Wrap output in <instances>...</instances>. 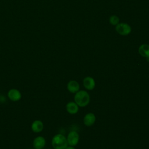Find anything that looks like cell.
I'll list each match as a JSON object with an SVG mask.
<instances>
[{
    "label": "cell",
    "instance_id": "7",
    "mask_svg": "<svg viewBox=\"0 0 149 149\" xmlns=\"http://www.w3.org/2000/svg\"><path fill=\"white\" fill-rule=\"evenodd\" d=\"M83 85L86 89L91 90L94 88L95 86V82L93 78H92L91 77L88 76L84 79Z\"/></svg>",
    "mask_w": 149,
    "mask_h": 149
},
{
    "label": "cell",
    "instance_id": "14",
    "mask_svg": "<svg viewBox=\"0 0 149 149\" xmlns=\"http://www.w3.org/2000/svg\"><path fill=\"white\" fill-rule=\"evenodd\" d=\"M65 149H75V148L73 146H67Z\"/></svg>",
    "mask_w": 149,
    "mask_h": 149
},
{
    "label": "cell",
    "instance_id": "3",
    "mask_svg": "<svg viewBox=\"0 0 149 149\" xmlns=\"http://www.w3.org/2000/svg\"><path fill=\"white\" fill-rule=\"evenodd\" d=\"M116 31L121 36H127L132 31V28L126 23H119L115 26Z\"/></svg>",
    "mask_w": 149,
    "mask_h": 149
},
{
    "label": "cell",
    "instance_id": "5",
    "mask_svg": "<svg viewBox=\"0 0 149 149\" xmlns=\"http://www.w3.org/2000/svg\"><path fill=\"white\" fill-rule=\"evenodd\" d=\"M79 140V134L75 131H71L69 133L67 137V141L68 144L71 146H76Z\"/></svg>",
    "mask_w": 149,
    "mask_h": 149
},
{
    "label": "cell",
    "instance_id": "9",
    "mask_svg": "<svg viewBox=\"0 0 149 149\" xmlns=\"http://www.w3.org/2000/svg\"><path fill=\"white\" fill-rule=\"evenodd\" d=\"M95 121V116L93 113H88L86 114L83 119V122L85 125L90 126L93 125Z\"/></svg>",
    "mask_w": 149,
    "mask_h": 149
},
{
    "label": "cell",
    "instance_id": "11",
    "mask_svg": "<svg viewBox=\"0 0 149 149\" xmlns=\"http://www.w3.org/2000/svg\"><path fill=\"white\" fill-rule=\"evenodd\" d=\"M66 108L67 111L70 114H75L79 111V106L76 102H69L66 104Z\"/></svg>",
    "mask_w": 149,
    "mask_h": 149
},
{
    "label": "cell",
    "instance_id": "1",
    "mask_svg": "<svg viewBox=\"0 0 149 149\" xmlns=\"http://www.w3.org/2000/svg\"><path fill=\"white\" fill-rule=\"evenodd\" d=\"M74 101L79 107H86L90 102V95L86 91H78L74 95Z\"/></svg>",
    "mask_w": 149,
    "mask_h": 149
},
{
    "label": "cell",
    "instance_id": "13",
    "mask_svg": "<svg viewBox=\"0 0 149 149\" xmlns=\"http://www.w3.org/2000/svg\"><path fill=\"white\" fill-rule=\"evenodd\" d=\"M109 23L113 26H116L119 23V18L116 15H112L109 18Z\"/></svg>",
    "mask_w": 149,
    "mask_h": 149
},
{
    "label": "cell",
    "instance_id": "2",
    "mask_svg": "<svg viewBox=\"0 0 149 149\" xmlns=\"http://www.w3.org/2000/svg\"><path fill=\"white\" fill-rule=\"evenodd\" d=\"M51 143L54 149H65L68 144L67 139L62 134L55 135L52 137Z\"/></svg>",
    "mask_w": 149,
    "mask_h": 149
},
{
    "label": "cell",
    "instance_id": "12",
    "mask_svg": "<svg viewBox=\"0 0 149 149\" xmlns=\"http://www.w3.org/2000/svg\"><path fill=\"white\" fill-rule=\"evenodd\" d=\"M139 53L141 56L145 58L149 57V45L147 44H143L141 45L139 48Z\"/></svg>",
    "mask_w": 149,
    "mask_h": 149
},
{
    "label": "cell",
    "instance_id": "10",
    "mask_svg": "<svg viewBox=\"0 0 149 149\" xmlns=\"http://www.w3.org/2000/svg\"><path fill=\"white\" fill-rule=\"evenodd\" d=\"M68 90L72 93H76L79 91V84L75 80H70L67 85Z\"/></svg>",
    "mask_w": 149,
    "mask_h": 149
},
{
    "label": "cell",
    "instance_id": "8",
    "mask_svg": "<svg viewBox=\"0 0 149 149\" xmlns=\"http://www.w3.org/2000/svg\"><path fill=\"white\" fill-rule=\"evenodd\" d=\"M31 128L34 133H40L43 130V123L40 120H36L31 123Z\"/></svg>",
    "mask_w": 149,
    "mask_h": 149
},
{
    "label": "cell",
    "instance_id": "6",
    "mask_svg": "<svg viewBox=\"0 0 149 149\" xmlns=\"http://www.w3.org/2000/svg\"><path fill=\"white\" fill-rule=\"evenodd\" d=\"M45 139L42 136L36 137L33 142V146L34 149H42L45 146Z\"/></svg>",
    "mask_w": 149,
    "mask_h": 149
},
{
    "label": "cell",
    "instance_id": "4",
    "mask_svg": "<svg viewBox=\"0 0 149 149\" xmlns=\"http://www.w3.org/2000/svg\"><path fill=\"white\" fill-rule=\"evenodd\" d=\"M8 97L12 101H18L22 98V94L19 90L16 88H12L8 92Z\"/></svg>",
    "mask_w": 149,
    "mask_h": 149
}]
</instances>
